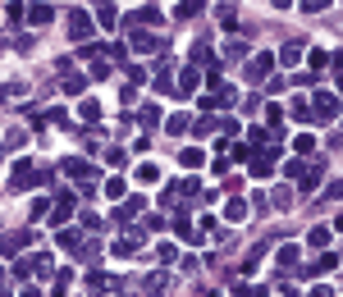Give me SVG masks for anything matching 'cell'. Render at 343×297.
<instances>
[{"mask_svg":"<svg viewBox=\"0 0 343 297\" xmlns=\"http://www.w3.org/2000/svg\"><path fill=\"white\" fill-rule=\"evenodd\" d=\"M306 9H325V0H306Z\"/></svg>","mask_w":343,"mask_h":297,"instance_id":"obj_1","label":"cell"}]
</instances>
